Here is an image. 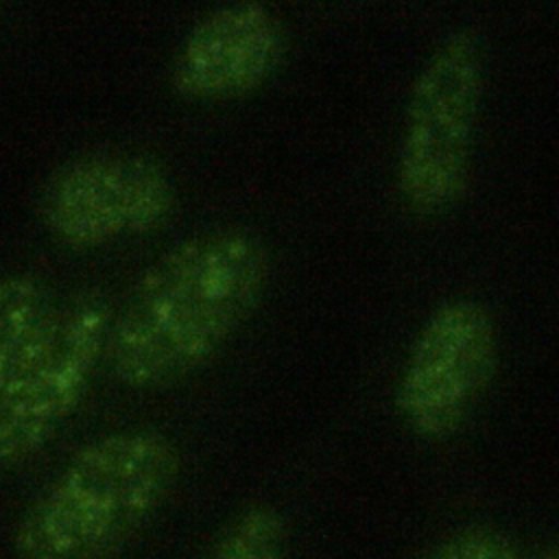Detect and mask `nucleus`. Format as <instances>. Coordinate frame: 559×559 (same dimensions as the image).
I'll return each instance as SVG.
<instances>
[{
	"instance_id": "obj_9",
	"label": "nucleus",
	"mask_w": 559,
	"mask_h": 559,
	"mask_svg": "<svg viewBox=\"0 0 559 559\" xmlns=\"http://www.w3.org/2000/svg\"><path fill=\"white\" fill-rule=\"evenodd\" d=\"M288 522L271 502H251L216 533L201 559H284Z\"/></svg>"
},
{
	"instance_id": "obj_2",
	"label": "nucleus",
	"mask_w": 559,
	"mask_h": 559,
	"mask_svg": "<svg viewBox=\"0 0 559 559\" xmlns=\"http://www.w3.org/2000/svg\"><path fill=\"white\" fill-rule=\"evenodd\" d=\"M179 476L181 452L166 432H107L76 450L24 509L11 555L116 559L166 507Z\"/></svg>"
},
{
	"instance_id": "obj_4",
	"label": "nucleus",
	"mask_w": 559,
	"mask_h": 559,
	"mask_svg": "<svg viewBox=\"0 0 559 559\" xmlns=\"http://www.w3.org/2000/svg\"><path fill=\"white\" fill-rule=\"evenodd\" d=\"M480 85V46L467 31L452 33L424 63L408 103L397 168L411 207L443 210L461 194Z\"/></svg>"
},
{
	"instance_id": "obj_7",
	"label": "nucleus",
	"mask_w": 559,
	"mask_h": 559,
	"mask_svg": "<svg viewBox=\"0 0 559 559\" xmlns=\"http://www.w3.org/2000/svg\"><path fill=\"white\" fill-rule=\"evenodd\" d=\"M288 35L260 2H234L194 22L170 63L173 92L190 103H223L260 90L282 66Z\"/></svg>"
},
{
	"instance_id": "obj_6",
	"label": "nucleus",
	"mask_w": 559,
	"mask_h": 559,
	"mask_svg": "<svg viewBox=\"0 0 559 559\" xmlns=\"http://www.w3.org/2000/svg\"><path fill=\"white\" fill-rule=\"evenodd\" d=\"M496 367V334L483 306L456 299L441 306L408 358L397 384V411L424 439L459 430Z\"/></svg>"
},
{
	"instance_id": "obj_10",
	"label": "nucleus",
	"mask_w": 559,
	"mask_h": 559,
	"mask_svg": "<svg viewBox=\"0 0 559 559\" xmlns=\"http://www.w3.org/2000/svg\"><path fill=\"white\" fill-rule=\"evenodd\" d=\"M426 559H520L513 542L489 526H467L441 544Z\"/></svg>"
},
{
	"instance_id": "obj_5",
	"label": "nucleus",
	"mask_w": 559,
	"mask_h": 559,
	"mask_svg": "<svg viewBox=\"0 0 559 559\" xmlns=\"http://www.w3.org/2000/svg\"><path fill=\"white\" fill-rule=\"evenodd\" d=\"M175 205L177 188L159 159L103 148L61 164L39 192L37 214L59 245L92 249L162 229Z\"/></svg>"
},
{
	"instance_id": "obj_3",
	"label": "nucleus",
	"mask_w": 559,
	"mask_h": 559,
	"mask_svg": "<svg viewBox=\"0 0 559 559\" xmlns=\"http://www.w3.org/2000/svg\"><path fill=\"white\" fill-rule=\"evenodd\" d=\"M111 314L96 288L59 301L0 408V474L44 450L76 413L105 358Z\"/></svg>"
},
{
	"instance_id": "obj_11",
	"label": "nucleus",
	"mask_w": 559,
	"mask_h": 559,
	"mask_svg": "<svg viewBox=\"0 0 559 559\" xmlns=\"http://www.w3.org/2000/svg\"><path fill=\"white\" fill-rule=\"evenodd\" d=\"M535 559H559V542H555L552 546H548L546 550H542Z\"/></svg>"
},
{
	"instance_id": "obj_1",
	"label": "nucleus",
	"mask_w": 559,
	"mask_h": 559,
	"mask_svg": "<svg viewBox=\"0 0 559 559\" xmlns=\"http://www.w3.org/2000/svg\"><path fill=\"white\" fill-rule=\"evenodd\" d=\"M269 277L271 253L253 229L216 227L177 242L111 314V373L135 391L188 380L249 321Z\"/></svg>"
},
{
	"instance_id": "obj_8",
	"label": "nucleus",
	"mask_w": 559,
	"mask_h": 559,
	"mask_svg": "<svg viewBox=\"0 0 559 559\" xmlns=\"http://www.w3.org/2000/svg\"><path fill=\"white\" fill-rule=\"evenodd\" d=\"M57 306L41 277L26 271L0 275V408Z\"/></svg>"
}]
</instances>
